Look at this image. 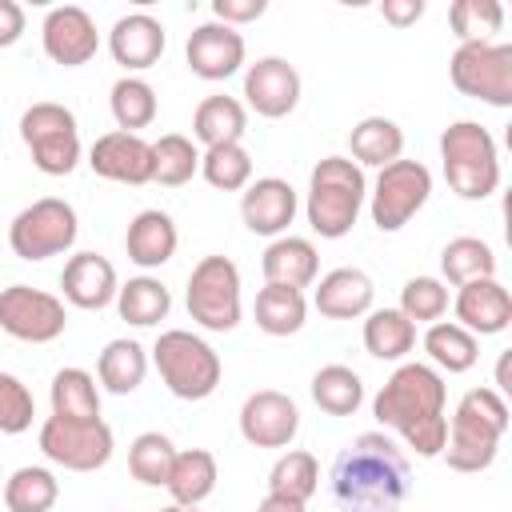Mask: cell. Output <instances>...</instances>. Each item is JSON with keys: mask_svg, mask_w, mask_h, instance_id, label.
Instances as JSON below:
<instances>
[{"mask_svg": "<svg viewBox=\"0 0 512 512\" xmlns=\"http://www.w3.org/2000/svg\"><path fill=\"white\" fill-rule=\"evenodd\" d=\"M308 316V300L300 288H284V284H264L256 292V328L268 336H292L304 328Z\"/></svg>", "mask_w": 512, "mask_h": 512, "instance_id": "f546056e", "label": "cell"}, {"mask_svg": "<svg viewBox=\"0 0 512 512\" xmlns=\"http://www.w3.org/2000/svg\"><path fill=\"white\" fill-rule=\"evenodd\" d=\"M316 488H320V464H316L312 452L292 448L268 472V492H276V496H288V500H300L304 504Z\"/></svg>", "mask_w": 512, "mask_h": 512, "instance_id": "60d3db41", "label": "cell"}, {"mask_svg": "<svg viewBox=\"0 0 512 512\" xmlns=\"http://www.w3.org/2000/svg\"><path fill=\"white\" fill-rule=\"evenodd\" d=\"M52 416L72 420V424L100 420V392H96L92 372H84V368H60L52 376Z\"/></svg>", "mask_w": 512, "mask_h": 512, "instance_id": "83f0119b", "label": "cell"}, {"mask_svg": "<svg viewBox=\"0 0 512 512\" xmlns=\"http://www.w3.org/2000/svg\"><path fill=\"white\" fill-rule=\"evenodd\" d=\"M416 344V324L400 308H376L364 320V348L376 360H404Z\"/></svg>", "mask_w": 512, "mask_h": 512, "instance_id": "1f68e13d", "label": "cell"}, {"mask_svg": "<svg viewBox=\"0 0 512 512\" xmlns=\"http://www.w3.org/2000/svg\"><path fill=\"white\" fill-rule=\"evenodd\" d=\"M0 328L24 344H48L68 328L64 300L28 284L0 288Z\"/></svg>", "mask_w": 512, "mask_h": 512, "instance_id": "4fadbf2b", "label": "cell"}, {"mask_svg": "<svg viewBox=\"0 0 512 512\" xmlns=\"http://www.w3.org/2000/svg\"><path fill=\"white\" fill-rule=\"evenodd\" d=\"M144 372H148V352L136 344V340H112L100 360H96V376L108 392L116 396H128L144 384Z\"/></svg>", "mask_w": 512, "mask_h": 512, "instance_id": "836d02e7", "label": "cell"}, {"mask_svg": "<svg viewBox=\"0 0 512 512\" xmlns=\"http://www.w3.org/2000/svg\"><path fill=\"white\" fill-rule=\"evenodd\" d=\"M312 400L328 416H352L364 404V380L348 364H324L312 376Z\"/></svg>", "mask_w": 512, "mask_h": 512, "instance_id": "d590c367", "label": "cell"}, {"mask_svg": "<svg viewBox=\"0 0 512 512\" xmlns=\"http://www.w3.org/2000/svg\"><path fill=\"white\" fill-rule=\"evenodd\" d=\"M188 316L208 332L240 324V268L228 256H204L188 276Z\"/></svg>", "mask_w": 512, "mask_h": 512, "instance_id": "30bf717a", "label": "cell"}, {"mask_svg": "<svg viewBox=\"0 0 512 512\" xmlns=\"http://www.w3.org/2000/svg\"><path fill=\"white\" fill-rule=\"evenodd\" d=\"M256 512H304V504H300V500H288V496L268 492V496L260 500V508H256Z\"/></svg>", "mask_w": 512, "mask_h": 512, "instance_id": "681fc988", "label": "cell"}, {"mask_svg": "<svg viewBox=\"0 0 512 512\" xmlns=\"http://www.w3.org/2000/svg\"><path fill=\"white\" fill-rule=\"evenodd\" d=\"M264 280L268 284H284V288H308L316 280V268H320V252L312 240L304 236H276L268 248H264Z\"/></svg>", "mask_w": 512, "mask_h": 512, "instance_id": "d4e9b609", "label": "cell"}, {"mask_svg": "<svg viewBox=\"0 0 512 512\" xmlns=\"http://www.w3.org/2000/svg\"><path fill=\"white\" fill-rule=\"evenodd\" d=\"M172 460H176V448L164 432H140L128 448V472L148 484V488H164L168 484V472H172Z\"/></svg>", "mask_w": 512, "mask_h": 512, "instance_id": "ab89813d", "label": "cell"}, {"mask_svg": "<svg viewBox=\"0 0 512 512\" xmlns=\"http://www.w3.org/2000/svg\"><path fill=\"white\" fill-rule=\"evenodd\" d=\"M160 512H196V508H184V504H168V508H160Z\"/></svg>", "mask_w": 512, "mask_h": 512, "instance_id": "f907efd6", "label": "cell"}, {"mask_svg": "<svg viewBox=\"0 0 512 512\" xmlns=\"http://www.w3.org/2000/svg\"><path fill=\"white\" fill-rule=\"evenodd\" d=\"M448 24L456 32L460 44H472V40H488L492 32H500L504 24V8L496 0H456L448 8Z\"/></svg>", "mask_w": 512, "mask_h": 512, "instance_id": "7bdbcfd3", "label": "cell"}, {"mask_svg": "<svg viewBox=\"0 0 512 512\" xmlns=\"http://www.w3.org/2000/svg\"><path fill=\"white\" fill-rule=\"evenodd\" d=\"M176 244H180V232L172 224L168 212L160 208H144L132 216L128 232H124V248H128V260L140 264V268H160L176 256Z\"/></svg>", "mask_w": 512, "mask_h": 512, "instance_id": "cb8c5ba5", "label": "cell"}, {"mask_svg": "<svg viewBox=\"0 0 512 512\" xmlns=\"http://www.w3.org/2000/svg\"><path fill=\"white\" fill-rule=\"evenodd\" d=\"M368 200V180L364 168L352 164L348 156H324L312 176H308V224L324 240H340L352 232L360 208Z\"/></svg>", "mask_w": 512, "mask_h": 512, "instance_id": "277c9868", "label": "cell"}, {"mask_svg": "<svg viewBox=\"0 0 512 512\" xmlns=\"http://www.w3.org/2000/svg\"><path fill=\"white\" fill-rule=\"evenodd\" d=\"M300 432V408L276 388H260L240 404V436L252 448H288Z\"/></svg>", "mask_w": 512, "mask_h": 512, "instance_id": "5bb4252c", "label": "cell"}, {"mask_svg": "<svg viewBox=\"0 0 512 512\" xmlns=\"http://www.w3.org/2000/svg\"><path fill=\"white\" fill-rule=\"evenodd\" d=\"M328 488L340 512H400L412 492V468L384 432H360L336 456Z\"/></svg>", "mask_w": 512, "mask_h": 512, "instance_id": "6da1fadb", "label": "cell"}, {"mask_svg": "<svg viewBox=\"0 0 512 512\" xmlns=\"http://www.w3.org/2000/svg\"><path fill=\"white\" fill-rule=\"evenodd\" d=\"M372 276L360 272V268H332L328 276H320L316 284V312L328 316V320H356L364 312H372Z\"/></svg>", "mask_w": 512, "mask_h": 512, "instance_id": "603a6c76", "label": "cell"}, {"mask_svg": "<svg viewBox=\"0 0 512 512\" xmlns=\"http://www.w3.org/2000/svg\"><path fill=\"white\" fill-rule=\"evenodd\" d=\"M248 128V112L236 96H204L192 112V136L204 144V148H216V144H240Z\"/></svg>", "mask_w": 512, "mask_h": 512, "instance_id": "4316f807", "label": "cell"}, {"mask_svg": "<svg viewBox=\"0 0 512 512\" xmlns=\"http://www.w3.org/2000/svg\"><path fill=\"white\" fill-rule=\"evenodd\" d=\"M200 172L212 188L220 192H240L248 188L252 180V156L244 144H216V148H204L200 156Z\"/></svg>", "mask_w": 512, "mask_h": 512, "instance_id": "b9f144b4", "label": "cell"}, {"mask_svg": "<svg viewBox=\"0 0 512 512\" xmlns=\"http://www.w3.org/2000/svg\"><path fill=\"white\" fill-rule=\"evenodd\" d=\"M244 100L256 116L280 120L300 104V72L284 56H260L244 72Z\"/></svg>", "mask_w": 512, "mask_h": 512, "instance_id": "9a60e30c", "label": "cell"}, {"mask_svg": "<svg viewBox=\"0 0 512 512\" xmlns=\"http://www.w3.org/2000/svg\"><path fill=\"white\" fill-rule=\"evenodd\" d=\"M424 352L436 368L444 372H468L476 360H480V344L468 328H460L456 320H436L428 332H424Z\"/></svg>", "mask_w": 512, "mask_h": 512, "instance_id": "d6a6232c", "label": "cell"}, {"mask_svg": "<svg viewBox=\"0 0 512 512\" xmlns=\"http://www.w3.org/2000/svg\"><path fill=\"white\" fill-rule=\"evenodd\" d=\"M88 164L96 176L116 184H148L152 180V144L140 132H104L88 148Z\"/></svg>", "mask_w": 512, "mask_h": 512, "instance_id": "e0dca14e", "label": "cell"}, {"mask_svg": "<svg viewBox=\"0 0 512 512\" xmlns=\"http://www.w3.org/2000/svg\"><path fill=\"white\" fill-rule=\"evenodd\" d=\"M20 140L44 176H68L80 164V128L64 104L40 100L20 116Z\"/></svg>", "mask_w": 512, "mask_h": 512, "instance_id": "52a82bcc", "label": "cell"}, {"mask_svg": "<svg viewBox=\"0 0 512 512\" xmlns=\"http://www.w3.org/2000/svg\"><path fill=\"white\" fill-rule=\"evenodd\" d=\"M264 8H268V0H216V4H212L216 20H220V24H228V28L260 20V16H264Z\"/></svg>", "mask_w": 512, "mask_h": 512, "instance_id": "bcb514c9", "label": "cell"}, {"mask_svg": "<svg viewBox=\"0 0 512 512\" xmlns=\"http://www.w3.org/2000/svg\"><path fill=\"white\" fill-rule=\"evenodd\" d=\"M372 224L380 232H400L432 196V172L420 160H392L380 168L376 188L368 192Z\"/></svg>", "mask_w": 512, "mask_h": 512, "instance_id": "8fae6325", "label": "cell"}, {"mask_svg": "<svg viewBox=\"0 0 512 512\" xmlns=\"http://www.w3.org/2000/svg\"><path fill=\"white\" fill-rule=\"evenodd\" d=\"M116 312H120V320H128V324H136V328H152V324L168 320V312H172V292H168L160 280H152V276H136V280L120 284V292H116Z\"/></svg>", "mask_w": 512, "mask_h": 512, "instance_id": "4dcf8cb0", "label": "cell"}, {"mask_svg": "<svg viewBox=\"0 0 512 512\" xmlns=\"http://www.w3.org/2000/svg\"><path fill=\"white\" fill-rule=\"evenodd\" d=\"M440 160L448 188L464 200H484L500 188V156L496 140L484 124L476 120H456L440 136Z\"/></svg>", "mask_w": 512, "mask_h": 512, "instance_id": "5b68a950", "label": "cell"}, {"mask_svg": "<svg viewBox=\"0 0 512 512\" xmlns=\"http://www.w3.org/2000/svg\"><path fill=\"white\" fill-rule=\"evenodd\" d=\"M60 288H64V300L76 304V308H108L120 292L116 284V268L112 260L96 256V252H76L64 272H60Z\"/></svg>", "mask_w": 512, "mask_h": 512, "instance_id": "7402d4cb", "label": "cell"}, {"mask_svg": "<svg viewBox=\"0 0 512 512\" xmlns=\"http://www.w3.org/2000/svg\"><path fill=\"white\" fill-rule=\"evenodd\" d=\"M40 40H44V52L48 60L64 64V68H80L96 56L100 48V32L92 24V16L76 4H60L44 16V28H40Z\"/></svg>", "mask_w": 512, "mask_h": 512, "instance_id": "2e32d148", "label": "cell"}, {"mask_svg": "<svg viewBox=\"0 0 512 512\" xmlns=\"http://www.w3.org/2000/svg\"><path fill=\"white\" fill-rule=\"evenodd\" d=\"M152 364H156L160 380L168 384V392L180 400H204L220 388V356L212 352L208 340H200L184 328H168L156 336Z\"/></svg>", "mask_w": 512, "mask_h": 512, "instance_id": "8992f818", "label": "cell"}, {"mask_svg": "<svg viewBox=\"0 0 512 512\" xmlns=\"http://www.w3.org/2000/svg\"><path fill=\"white\" fill-rule=\"evenodd\" d=\"M448 388H444V376L432 368V364H400L384 388L376 392L372 400V416L400 432L408 440V448L424 460L440 456L444 452V440H448Z\"/></svg>", "mask_w": 512, "mask_h": 512, "instance_id": "7a4b0ae2", "label": "cell"}, {"mask_svg": "<svg viewBox=\"0 0 512 512\" xmlns=\"http://www.w3.org/2000/svg\"><path fill=\"white\" fill-rule=\"evenodd\" d=\"M76 232V208L60 196H40L16 212V220L8 224V244L20 260H48L68 252L76 244Z\"/></svg>", "mask_w": 512, "mask_h": 512, "instance_id": "ba28073f", "label": "cell"}, {"mask_svg": "<svg viewBox=\"0 0 512 512\" xmlns=\"http://www.w3.org/2000/svg\"><path fill=\"white\" fill-rule=\"evenodd\" d=\"M240 216L256 236H280L296 216V188L280 176L252 180L240 196Z\"/></svg>", "mask_w": 512, "mask_h": 512, "instance_id": "44dd1931", "label": "cell"}, {"mask_svg": "<svg viewBox=\"0 0 512 512\" xmlns=\"http://www.w3.org/2000/svg\"><path fill=\"white\" fill-rule=\"evenodd\" d=\"M200 172V152L188 136L168 132L152 144V180L164 188H180Z\"/></svg>", "mask_w": 512, "mask_h": 512, "instance_id": "f35d334b", "label": "cell"}, {"mask_svg": "<svg viewBox=\"0 0 512 512\" xmlns=\"http://www.w3.org/2000/svg\"><path fill=\"white\" fill-rule=\"evenodd\" d=\"M32 416H36V400H32L28 384L12 372H0V432L16 436L32 424Z\"/></svg>", "mask_w": 512, "mask_h": 512, "instance_id": "f6af8a7d", "label": "cell"}, {"mask_svg": "<svg viewBox=\"0 0 512 512\" xmlns=\"http://www.w3.org/2000/svg\"><path fill=\"white\" fill-rule=\"evenodd\" d=\"M380 12H384V20H388V24L408 28V24H416V20L424 16V0H384V4H380Z\"/></svg>", "mask_w": 512, "mask_h": 512, "instance_id": "c3c4849f", "label": "cell"}, {"mask_svg": "<svg viewBox=\"0 0 512 512\" xmlns=\"http://www.w3.org/2000/svg\"><path fill=\"white\" fill-rule=\"evenodd\" d=\"M108 108H112V120L120 124V132L148 128L156 120V88L148 80H140V76H120L112 84Z\"/></svg>", "mask_w": 512, "mask_h": 512, "instance_id": "74e56055", "label": "cell"}, {"mask_svg": "<svg viewBox=\"0 0 512 512\" xmlns=\"http://www.w3.org/2000/svg\"><path fill=\"white\" fill-rule=\"evenodd\" d=\"M220 472H216V456L208 448H188V452H176L172 460V472H168V496L172 504H184V508H196L212 496Z\"/></svg>", "mask_w": 512, "mask_h": 512, "instance_id": "484cf974", "label": "cell"}, {"mask_svg": "<svg viewBox=\"0 0 512 512\" xmlns=\"http://www.w3.org/2000/svg\"><path fill=\"white\" fill-rule=\"evenodd\" d=\"M448 76L456 92L484 100L492 108H508L512 104V44H492V40L460 44L448 60Z\"/></svg>", "mask_w": 512, "mask_h": 512, "instance_id": "9c48e42d", "label": "cell"}, {"mask_svg": "<svg viewBox=\"0 0 512 512\" xmlns=\"http://www.w3.org/2000/svg\"><path fill=\"white\" fill-rule=\"evenodd\" d=\"M60 496V484L48 468L24 464L4 480V504L8 512H48Z\"/></svg>", "mask_w": 512, "mask_h": 512, "instance_id": "8d00e7d4", "label": "cell"}, {"mask_svg": "<svg viewBox=\"0 0 512 512\" xmlns=\"http://www.w3.org/2000/svg\"><path fill=\"white\" fill-rule=\"evenodd\" d=\"M508 432V400L496 388H472L460 396L452 420H448V440L444 456L452 472H484L492 468L500 440Z\"/></svg>", "mask_w": 512, "mask_h": 512, "instance_id": "3957f363", "label": "cell"}, {"mask_svg": "<svg viewBox=\"0 0 512 512\" xmlns=\"http://www.w3.org/2000/svg\"><path fill=\"white\" fill-rule=\"evenodd\" d=\"M456 324L468 328L472 336L504 332L512 324V296H508V288L496 276L460 284V292H456Z\"/></svg>", "mask_w": 512, "mask_h": 512, "instance_id": "d6986e66", "label": "cell"}, {"mask_svg": "<svg viewBox=\"0 0 512 512\" xmlns=\"http://www.w3.org/2000/svg\"><path fill=\"white\" fill-rule=\"evenodd\" d=\"M24 36V8L16 0H0V48H12Z\"/></svg>", "mask_w": 512, "mask_h": 512, "instance_id": "7dc6e473", "label": "cell"}, {"mask_svg": "<svg viewBox=\"0 0 512 512\" xmlns=\"http://www.w3.org/2000/svg\"><path fill=\"white\" fill-rule=\"evenodd\" d=\"M188 68L200 80H228L232 72H240L244 64V36L220 20H208L200 28H192L188 44H184Z\"/></svg>", "mask_w": 512, "mask_h": 512, "instance_id": "ac0fdd59", "label": "cell"}, {"mask_svg": "<svg viewBox=\"0 0 512 512\" xmlns=\"http://www.w3.org/2000/svg\"><path fill=\"white\" fill-rule=\"evenodd\" d=\"M440 272L456 288L472 284V280H488V276H496V252L480 236H456L440 252Z\"/></svg>", "mask_w": 512, "mask_h": 512, "instance_id": "e575fe53", "label": "cell"}, {"mask_svg": "<svg viewBox=\"0 0 512 512\" xmlns=\"http://www.w3.org/2000/svg\"><path fill=\"white\" fill-rule=\"evenodd\" d=\"M348 148H352V164L384 168V164L400 160V152H404V132H400V124L388 120V116H364V120L348 132Z\"/></svg>", "mask_w": 512, "mask_h": 512, "instance_id": "f1b7e54d", "label": "cell"}, {"mask_svg": "<svg viewBox=\"0 0 512 512\" xmlns=\"http://www.w3.org/2000/svg\"><path fill=\"white\" fill-rule=\"evenodd\" d=\"M40 452L68 472H96L112 460V428L104 420L72 424V420L48 416L40 424Z\"/></svg>", "mask_w": 512, "mask_h": 512, "instance_id": "7c38bea8", "label": "cell"}, {"mask_svg": "<svg viewBox=\"0 0 512 512\" xmlns=\"http://www.w3.org/2000/svg\"><path fill=\"white\" fill-rule=\"evenodd\" d=\"M400 312L412 324H436L448 312V288L436 276H412L400 288Z\"/></svg>", "mask_w": 512, "mask_h": 512, "instance_id": "ee69618b", "label": "cell"}, {"mask_svg": "<svg viewBox=\"0 0 512 512\" xmlns=\"http://www.w3.org/2000/svg\"><path fill=\"white\" fill-rule=\"evenodd\" d=\"M164 44H168L164 24H160L156 16H148V12H128V16H120V20L112 24V32H108V52H112V60L124 64L128 72L152 68V64L164 56Z\"/></svg>", "mask_w": 512, "mask_h": 512, "instance_id": "ffe728a7", "label": "cell"}]
</instances>
